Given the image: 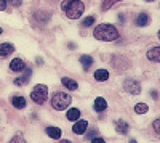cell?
<instances>
[{"label": "cell", "mask_w": 160, "mask_h": 143, "mask_svg": "<svg viewBox=\"0 0 160 143\" xmlns=\"http://www.w3.org/2000/svg\"><path fill=\"white\" fill-rule=\"evenodd\" d=\"M93 37H95L96 40H102V42H114L120 37V34H118L115 26L102 23V24L96 26V28L93 29Z\"/></svg>", "instance_id": "1"}, {"label": "cell", "mask_w": 160, "mask_h": 143, "mask_svg": "<svg viewBox=\"0 0 160 143\" xmlns=\"http://www.w3.org/2000/svg\"><path fill=\"white\" fill-rule=\"evenodd\" d=\"M61 8L69 19H78L85 11V5L80 0H64L61 3Z\"/></svg>", "instance_id": "2"}, {"label": "cell", "mask_w": 160, "mask_h": 143, "mask_svg": "<svg viewBox=\"0 0 160 143\" xmlns=\"http://www.w3.org/2000/svg\"><path fill=\"white\" fill-rule=\"evenodd\" d=\"M71 95L69 93H64V92H56L55 95L51 97V106L58 109V111H62L66 109L69 105H71Z\"/></svg>", "instance_id": "3"}, {"label": "cell", "mask_w": 160, "mask_h": 143, "mask_svg": "<svg viewBox=\"0 0 160 143\" xmlns=\"http://www.w3.org/2000/svg\"><path fill=\"white\" fill-rule=\"evenodd\" d=\"M31 98L37 105H43L48 98V87L45 84H37L31 92Z\"/></svg>", "instance_id": "4"}, {"label": "cell", "mask_w": 160, "mask_h": 143, "mask_svg": "<svg viewBox=\"0 0 160 143\" xmlns=\"http://www.w3.org/2000/svg\"><path fill=\"white\" fill-rule=\"evenodd\" d=\"M123 90L131 95H139L141 93V84L136 79H125L123 82Z\"/></svg>", "instance_id": "5"}, {"label": "cell", "mask_w": 160, "mask_h": 143, "mask_svg": "<svg viewBox=\"0 0 160 143\" xmlns=\"http://www.w3.org/2000/svg\"><path fill=\"white\" fill-rule=\"evenodd\" d=\"M10 71H13V72H22V71H26L24 61L21 58H13L10 61Z\"/></svg>", "instance_id": "6"}, {"label": "cell", "mask_w": 160, "mask_h": 143, "mask_svg": "<svg viewBox=\"0 0 160 143\" xmlns=\"http://www.w3.org/2000/svg\"><path fill=\"white\" fill-rule=\"evenodd\" d=\"M87 129H88V122L83 121V119H78V121L74 122L72 130H74V134H77V135H82V134L87 132Z\"/></svg>", "instance_id": "7"}, {"label": "cell", "mask_w": 160, "mask_h": 143, "mask_svg": "<svg viewBox=\"0 0 160 143\" xmlns=\"http://www.w3.org/2000/svg\"><path fill=\"white\" fill-rule=\"evenodd\" d=\"M13 51H15V45L10 44V42H3L2 45H0V56H2V58L10 56Z\"/></svg>", "instance_id": "8"}, {"label": "cell", "mask_w": 160, "mask_h": 143, "mask_svg": "<svg viewBox=\"0 0 160 143\" xmlns=\"http://www.w3.org/2000/svg\"><path fill=\"white\" fill-rule=\"evenodd\" d=\"M148 60L154 61V63H160V47H152L151 50H148Z\"/></svg>", "instance_id": "9"}, {"label": "cell", "mask_w": 160, "mask_h": 143, "mask_svg": "<svg viewBox=\"0 0 160 143\" xmlns=\"http://www.w3.org/2000/svg\"><path fill=\"white\" fill-rule=\"evenodd\" d=\"M11 105L16 109H22V108H26V98L21 97V95H15L11 98Z\"/></svg>", "instance_id": "10"}, {"label": "cell", "mask_w": 160, "mask_h": 143, "mask_svg": "<svg viewBox=\"0 0 160 143\" xmlns=\"http://www.w3.org/2000/svg\"><path fill=\"white\" fill-rule=\"evenodd\" d=\"M29 77H31V69H26L24 71V76H21V77H16L15 81V85H18V87H21V85H26L29 82Z\"/></svg>", "instance_id": "11"}, {"label": "cell", "mask_w": 160, "mask_h": 143, "mask_svg": "<svg viewBox=\"0 0 160 143\" xmlns=\"http://www.w3.org/2000/svg\"><path fill=\"white\" fill-rule=\"evenodd\" d=\"M47 135L50 137V138H55V140H58V138H61V135H62V132H61V129L59 127H47Z\"/></svg>", "instance_id": "12"}, {"label": "cell", "mask_w": 160, "mask_h": 143, "mask_svg": "<svg viewBox=\"0 0 160 143\" xmlns=\"http://www.w3.org/2000/svg\"><path fill=\"white\" fill-rule=\"evenodd\" d=\"M93 106H95V109H96L98 113H102L106 108H108V101H106L102 97H98V98L95 100V103H93Z\"/></svg>", "instance_id": "13"}, {"label": "cell", "mask_w": 160, "mask_h": 143, "mask_svg": "<svg viewBox=\"0 0 160 143\" xmlns=\"http://www.w3.org/2000/svg\"><path fill=\"white\" fill-rule=\"evenodd\" d=\"M61 84L68 88V90H77V88H78V84H77L74 79H69V77H62Z\"/></svg>", "instance_id": "14"}, {"label": "cell", "mask_w": 160, "mask_h": 143, "mask_svg": "<svg viewBox=\"0 0 160 143\" xmlns=\"http://www.w3.org/2000/svg\"><path fill=\"white\" fill-rule=\"evenodd\" d=\"M115 130L118 132V134H122V135H125L128 130H130V127H128V124L125 122V121H122V119H118L117 122H115Z\"/></svg>", "instance_id": "15"}, {"label": "cell", "mask_w": 160, "mask_h": 143, "mask_svg": "<svg viewBox=\"0 0 160 143\" xmlns=\"http://www.w3.org/2000/svg\"><path fill=\"white\" fill-rule=\"evenodd\" d=\"M78 60H80V64H82V68H83L85 71H88V69L91 68V64H93V58H91L90 55H82Z\"/></svg>", "instance_id": "16"}, {"label": "cell", "mask_w": 160, "mask_h": 143, "mask_svg": "<svg viewBox=\"0 0 160 143\" xmlns=\"http://www.w3.org/2000/svg\"><path fill=\"white\" fill-rule=\"evenodd\" d=\"M149 23H151V18H149L148 13H139L138 18H136V24L141 26V28H144V26H148Z\"/></svg>", "instance_id": "17"}, {"label": "cell", "mask_w": 160, "mask_h": 143, "mask_svg": "<svg viewBox=\"0 0 160 143\" xmlns=\"http://www.w3.org/2000/svg\"><path fill=\"white\" fill-rule=\"evenodd\" d=\"M95 79L99 81V82L108 81L109 79V71L108 69H98V71H95Z\"/></svg>", "instance_id": "18"}, {"label": "cell", "mask_w": 160, "mask_h": 143, "mask_svg": "<svg viewBox=\"0 0 160 143\" xmlns=\"http://www.w3.org/2000/svg\"><path fill=\"white\" fill-rule=\"evenodd\" d=\"M66 118H68L69 121H78L80 119V109L77 108H72V109H68V114H66Z\"/></svg>", "instance_id": "19"}, {"label": "cell", "mask_w": 160, "mask_h": 143, "mask_svg": "<svg viewBox=\"0 0 160 143\" xmlns=\"http://www.w3.org/2000/svg\"><path fill=\"white\" fill-rule=\"evenodd\" d=\"M34 18H35L38 23H47V21L50 19V13H47V11H37L35 15H34Z\"/></svg>", "instance_id": "20"}, {"label": "cell", "mask_w": 160, "mask_h": 143, "mask_svg": "<svg viewBox=\"0 0 160 143\" xmlns=\"http://www.w3.org/2000/svg\"><path fill=\"white\" fill-rule=\"evenodd\" d=\"M148 109H149V106L146 105V103H138V105L135 106V113L136 114H146Z\"/></svg>", "instance_id": "21"}, {"label": "cell", "mask_w": 160, "mask_h": 143, "mask_svg": "<svg viewBox=\"0 0 160 143\" xmlns=\"http://www.w3.org/2000/svg\"><path fill=\"white\" fill-rule=\"evenodd\" d=\"M117 2H122V0H102V5H101V8H102V11H108L114 3H117Z\"/></svg>", "instance_id": "22"}, {"label": "cell", "mask_w": 160, "mask_h": 143, "mask_svg": "<svg viewBox=\"0 0 160 143\" xmlns=\"http://www.w3.org/2000/svg\"><path fill=\"white\" fill-rule=\"evenodd\" d=\"M10 143H26V141H24V138H22L21 134H15V135H13V138L10 140Z\"/></svg>", "instance_id": "23"}, {"label": "cell", "mask_w": 160, "mask_h": 143, "mask_svg": "<svg viewBox=\"0 0 160 143\" xmlns=\"http://www.w3.org/2000/svg\"><path fill=\"white\" fill-rule=\"evenodd\" d=\"M93 23H95V16H87L83 21H82V26H85V28H88V26H91Z\"/></svg>", "instance_id": "24"}, {"label": "cell", "mask_w": 160, "mask_h": 143, "mask_svg": "<svg viewBox=\"0 0 160 143\" xmlns=\"http://www.w3.org/2000/svg\"><path fill=\"white\" fill-rule=\"evenodd\" d=\"M152 129H154L157 134H160V118H157V119L152 122Z\"/></svg>", "instance_id": "25"}, {"label": "cell", "mask_w": 160, "mask_h": 143, "mask_svg": "<svg viewBox=\"0 0 160 143\" xmlns=\"http://www.w3.org/2000/svg\"><path fill=\"white\" fill-rule=\"evenodd\" d=\"M8 3L13 5V7H19L22 3V0H8Z\"/></svg>", "instance_id": "26"}, {"label": "cell", "mask_w": 160, "mask_h": 143, "mask_svg": "<svg viewBox=\"0 0 160 143\" xmlns=\"http://www.w3.org/2000/svg\"><path fill=\"white\" fill-rule=\"evenodd\" d=\"M96 135H98L96 130H90V132L87 134V138H91V140H93V138H96Z\"/></svg>", "instance_id": "27"}, {"label": "cell", "mask_w": 160, "mask_h": 143, "mask_svg": "<svg viewBox=\"0 0 160 143\" xmlns=\"http://www.w3.org/2000/svg\"><path fill=\"white\" fill-rule=\"evenodd\" d=\"M7 5H8V0H0V10H7Z\"/></svg>", "instance_id": "28"}, {"label": "cell", "mask_w": 160, "mask_h": 143, "mask_svg": "<svg viewBox=\"0 0 160 143\" xmlns=\"http://www.w3.org/2000/svg\"><path fill=\"white\" fill-rule=\"evenodd\" d=\"M91 143H106V141H104L102 138H99V137H96V138H93V140H91Z\"/></svg>", "instance_id": "29"}, {"label": "cell", "mask_w": 160, "mask_h": 143, "mask_svg": "<svg viewBox=\"0 0 160 143\" xmlns=\"http://www.w3.org/2000/svg\"><path fill=\"white\" fill-rule=\"evenodd\" d=\"M151 95H152V98H154V100H157V98H158V93L155 92V90H152V93H151Z\"/></svg>", "instance_id": "30"}, {"label": "cell", "mask_w": 160, "mask_h": 143, "mask_svg": "<svg viewBox=\"0 0 160 143\" xmlns=\"http://www.w3.org/2000/svg\"><path fill=\"white\" fill-rule=\"evenodd\" d=\"M59 143H72V141H71V140H64V138H61Z\"/></svg>", "instance_id": "31"}, {"label": "cell", "mask_w": 160, "mask_h": 143, "mask_svg": "<svg viewBox=\"0 0 160 143\" xmlns=\"http://www.w3.org/2000/svg\"><path fill=\"white\" fill-rule=\"evenodd\" d=\"M118 18H120V23H125V16H123V15H120Z\"/></svg>", "instance_id": "32"}, {"label": "cell", "mask_w": 160, "mask_h": 143, "mask_svg": "<svg viewBox=\"0 0 160 143\" xmlns=\"http://www.w3.org/2000/svg\"><path fill=\"white\" fill-rule=\"evenodd\" d=\"M130 143H138L136 140H130Z\"/></svg>", "instance_id": "33"}, {"label": "cell", "mask_w": 160, "mask_h": 143, "mask_svg": "<svg viewBox=\"0 0 160 143\" xmlns=\"http://www.w3.org/2000/svg\"><path fill=\"white\" fill-rule=\"evenodd\" d=\"M146 2H154V0H146Z\"/></svg>", "instance_id": "34"}, {"label": "cell", "mask_w": 160, "mask_h": 143, "mask_svg": "<svg viewBox=\"0 0 160 143\" xmlns=\"http://www.w3.org/2000/svg\"><path fill=\"white\" fill-rule=\"evenodd\" d=\"M158 40H160V31H158Z\"/></svg>", "instance_id": "35"}]
</instances>
